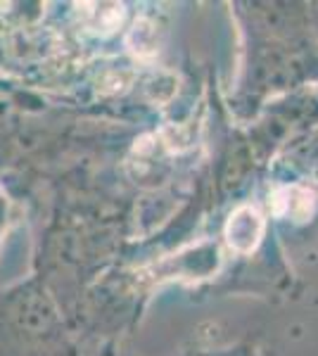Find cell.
<instances>
[{
  "mask_svg": "<svg viewBox=\"0 0 318 356\" xmlns=\"http://www.w3.org/2000/svg\"><path fill=\"white\" fill-rule=\"evenodd\" d=\"M262 231H264V221L259 216V211L252 209V207H242V209H238L230 216L225 235H228V243L233 250L252 252L257 247L259 238H262Z\"/></svg>",
  "mask_w": 318,
  "mask_h": 356,
  "instance_id": "1",
  "label": "cell"
},
{
  "mask_svg": "<svg viewBox=\"0 0 318 356\" xmlns=\"http://www.w3.org/2000/svg\"><path fill=\"white\" fill-rule=\"evenodd\" d=\"M276 211L278 214H290L294 221H306L314 211V193L302 186L285 188L278 200H276Z\"/></svg>",
  "mask_w": 318,
  "mask_h": 356,
  "instance_id": "2",
  "label": "cell"
},
{
  "mask_svg": "<svg viewBox=\"0 0 318 356\" xmlns=\"http://www.w3.org/2000/svg\"><path fill=\"white\" fill-rule=\"evenodd\" d=\"M129 45L133 53L138 55H152L157 50V41H154V29L152 24L148 22H138L131 31V38H129Z\"/></svg>",
  "mask_w": 318,
  "mask_h": 356,
  "instance_id": "3",
  "label": "cell"
}]
</instances>
